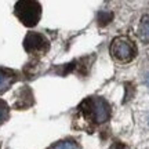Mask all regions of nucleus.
<instances>
[{
  "label": "nucleus",
  "mask_w": 149,
  "mask_h": 149,
  "mask_svg": "<svg viewBox=\"0 0 149 149\" xmlns=\"http://www.w3.org/2000/svg\"><path fill=\"white\" fill-rule=\"evenodd\" d=\"M14 13L25 26L32 28L40 21L42 7L37 0H18L14 7Z\"/></svg>",
  "instance_id": "f257e3e1"
},
{
  "label": "nucleus",
  "mask_w": 149,
  "mask_h": 149,
  "mask_svg": "<svg viewBox=\"0 0 149 149\" xmlns=\"http://www.w3.org/2000/svg\"><path fill=\"white\" fill-rule=\"evenodd\" d=\"M81 109L86 111V115L93 119V122L97 124L105 123L111 116V108L104 98L101 97H93L83 102Z\"/></svg>",
  "instance_id": "f03ea898"
},
{
  "label": "nucleus",
  "mask_w": 149,
  "mask_h": 149,
  "mask_svg": "<svg viewBox=\"0 0 149 149\" xmlns=\"http://www.w3.org/2000/svg\"><path fill=\"white\" fill-rule=\"evenodd\" d=\"M111 54L116 61L126 64L134 59V57L137 55V47L133 40H130L128 37L120 36L111 43Z\"/></svg>",
  "instance_id": "7ed1b4c3"
},
{
  "label": "nucleus",
  "mask_w": 149,
  "mask_h": 149,
  "mask_svg": "<svg viewBox=\"0 0 149 149\" xmlns=\"http://www.w3.org/2000/svg\"><path fill=\"white\" fill-rule=\"evenodd\" d=\"M48 40L46 37L36 32L28 33L25 40H24V47L29 54H36L42 55L48 50Z\"/></svg>",
  "instance_id": "20e7f679"
},
{
  "label": "nucleus",
  "mask_w": 149,
  "mask_h": 149,
  "mask_svg": "<svg viewBox=\"0 0 149 149\" xmlns=\"http://www.w3.org/2000/svg\"><path fill=\"white\" fill-rule=\"evenodd\" d=\"M17 76L14 72L6 69H0V94L7 91L11 87V84L15 81Z\"/></svg>",
  "instance_id": "39448f33"
},
{
  "label": "nucleus",
  "mask_w": 149,
  "mask_h": 149,
  "mask_svg": "<svg viewBox=\"0 0 149 149\" xmlns=\"http://www.w3.org/2000/svg\"><path fill=\"white\" fill-rule=\"evenodd\" d=\"M138 36L144 43H149V15H144L141 18L138 26Z\"/></svg>",
  "instance_id": "423d86ee"
},
{
  "label": "nucleus",
  "mask_w": 149,
  "mask_h": 149,
  "mask_svg": "<svg viewBox=\"0 0 149 149\" xmlns=\"http://www.w3.org/2000/svg\"><path fill=\"white\" fill-rule=\"evenodd\" d=\"M10 116V108L3 100H0V126L8 119Z\"/></svg>",
  "instance_id": "0eeeda50"
},
{
  "label": "nucleus",
  "mask_w": 149,
  "mask_h": 149,
  "mask_svg": "<svg viewBox=\"0 0 149 149\" xmlns=\"http://www.w3.org/2000/svg\"><path fill=\"white\" fill-rule=\"evenodd\" d=\"M50 149H76V145L72 141H61V142L54 144Z\"/></svg>",
  "instance_id": "6e6552de"
},
{
  "label": "nucleus",
  "mask_w": 149,
  "mask_h": 149,
  "mask_svg": "<svg viewBox=\"0 0 149 149\" xmlns=\"http://www.w3.org/2000/svg\"><path fill=\"white\" fill-rule=\"evenodd\" d=\"M111 21H112V14L111 13H100V14H98V24H100L101 26L109 24Z\"/></svg>",
  "instance_id": "1a4fd4ad"
},
{
  "label": "nucleus",
  "mask_w": 149,
  "mask_h": 149,
  "mask_svg": "<svg viewBox=\"0 0 149 149\" xmlns=\"http://www.w3.org/2000/svg\"><path fill=\"white\" fill-rule=\"evenodd\" d=\"M111 149H128V148L126 146V145H123V144H115Z\"/></svg>",
  "instance_id": "9d476101"
},
{
  "label": "nucleus",
  "mask_w": 149,
  "mask_h": 149,
  "mask_svg": "<svg viewBox=\"0 0 149 149\" xmlns=\"http://www.w3.org/2000/svg\"><path fill=\"white\" fill-rule=\"evenodd\" d=\"M145 81H146V84L149 86V73L146 74V77H145Z\"/></svg>",
  "instance_id": "9b49d317"
}]
</instances>
